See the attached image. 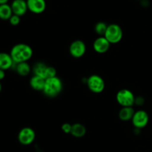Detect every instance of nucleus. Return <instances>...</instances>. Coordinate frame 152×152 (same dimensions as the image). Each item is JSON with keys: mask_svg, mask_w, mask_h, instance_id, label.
Segmentation results:
<instances>
[{"mask_svg": "<svg viewBox=\"0 0 152 152\" xmlns=\"http://www.w3.org/2000/svg\"><path fill=\"white\" fill-rule=\"evenodd\" d=\"M10 54L15 64L28 62L33 56V49L28 45L19 43L12 48Z\"/></svg>", "mask_w": 152, "mask_h": 152, "instance_id": "obj_1", "label": "nucleus"}, {"mask_svg": "<svg viewBox=\"0 0 152 152\" xmlns=\"http://www.w3.org/2000/svg\"><path fill=\"white\" fill-rule=\"evenodd\" d=\"M63 84L62 80L58 77H52L45 80L43 93L48 97H55L62 92Z\"/></svg>", "mask_w": 152, "mask_h": 152, "instance_id": "obj_2", "label": "nucleus"}, {"mask_svg": "<svg viewBox=\"0 0 152 152\" xmlns=\"http://www.w3.org/2000/svg\"><path fill=\"white\" fill-rule=\"evenodd\" d=\"M123 36V33L121 27L117 24H111L108 25L104 37L111 44H117L121 41Z\"/></svg>", "mask_w": 152, "mask_h": 152, "instance_id": "obj_3", "label": "nucleus"}, {"mask_svg": "<svg viewBox=\"0 0 152 152\" xmlns=\"http://www.w3.org/2000/svg\"><path fill=\"white\" fill-rule=\"evenodd\" d=\"M135 96L129 89H122L119 91L116 96L117 102L122 107H132L134 105Z\"/></svg>", "mask_w": 152, "mask_h": 152, "instance_id": "obj_4", "label": "nucleus"}, {"mask_svg": "<svg viewBox=\"0 0 152 152\" xmlns=\"http://www.w3.org/2000/svg\"><path fill=\"white\" fill-rule=\"evenodd\" d=\"M86 83L89 90L95 94H99L102 92L105 87V83L103 79L100 76L96 74L90 76L88 78Z\"/></svg>", "mask_w": 152, "mask_h": 152, "instance_id": "obj_5", "label": "nucleus"}, {"mask_svg": "<svg viewBox=\"0 0 152 152\" xmlns=\"http://www.w3.org/2000/svg\"><path fill=\"white\" fill-rule=\"evenodd\" d=\"M132 124L137 129H142L148 125L149 121V116L144 110L135 111L132 120Z\"/></svg>", "mask_w": 152, "mask_h": 152, "instance_id": "obj_6", "label": "nucleus"}, {"mask_svg": "<svg viewBox=\"0 0 152 152\" xmlns=\"http://www.w3.org/2000/svg\"><path fill=\"white\" fill-rule=\"evenodd\" d=\"M36 138V133L33 129L25 127L19 131L18 134V140L22 145H28L33 143Z\"/></svg>", "mask_w": 152, "mask_h": 152, "instance_id": "obj_7", "label": "nucleus"}, {"mask_svg": "<svg viewBox=\"0 0 152 152\" xmlns=\"http://www.w3.org/2000/svg\"><path fill=\"white\" fill-rule=\"evenodd\" d=\"M69 52L74 58H80L86 52V45L82 40L77 39L73 42L69 47Z\"/></svg>", "mask_w": 152, "mask_h": 152, "instance_id": "obj_8", "label": "nucleus"}, {"mask_svg": "<svg viewBox=\"0 0 152 152\" xmlns=\"http://www.w3.org/2000/svg\"><path fill=\"white\" fill-rule=\"evenodd\" d=\"M28 10L35 14L43 13L46 9L45 0H26Z\"/></svg>", "mask_w": 152, "mask_h": 152, "instance_id": "obj_9", "label": "nucleus"}, {"mask_svg": "<svg viewBox=\"0 0 152 152\" xmlns=\"http://www.w3.org/2000/svg\"><path fill=\"white\" fill-rule=\"evenodd\" d=\"M10 6L13 14L20 17L24 16L28 10L26 0H13Z\"/></svg>", "mask_w": 152, "mask_h": 152, "instance_id": "obj_10", "label": "nucleus"}, {"mask_svg": "<svg viewBox=\"0 0 152 152\" xmlns=\"http://www.w3.org/2000/svg\"><path fill=\"white\" fill-rule=\"evenodd\" d=\"M111 43L105 37H99L94 40L93 44L94 50L98 53H105L109 49Z\"/></svg>", "mask_w": 152, "mask_h": 152, "instance_id": "obj_11", "label": "nucleus"}, {"mask_svg": "<svg viewBox=\"0 0 152 152\" xmlns=\"http://www.w3.org/2000/svg\"><path fill=\"white\" fill-rule=\"evenodd\" d=\"M14 64L10 53H4V52L0 53V69L6 71L10 69Z\"/></svg>", "mask_w": 152, "mask_h": 152, "instance_id": "obj_12", "label": "nucleus"}, {"mask_svg": "<svg viewBox=\"0 0 152 152\" xmlns=\"http://www.w3.org/2000/svg\"><path fill=\"white\" fill-rule=\"evenodd\" d=\"M45 84V79L39 76L34 75L30 80V86L34 90L42 91Z\"/></svg>", "mask_w": 152, "mask_h": 152, "instance_id": "obj_13", "label": "nucleus"}, {"mask_svg": "<svg viewBox=\"0 0 152 152\" xmlns=\"http://www.w3.org/2000/svg\"><path fill=\"white\" fill-rule=\"evenodd\" d=\"M135 111L132 107H123L119 112V118L123 121L132 120Z\"/></svg>", "mask_w": 152, "mask_h": 152, "instance_id": "obj_14", "label": "nucleus"}, {"mask_svg": "<svg viewBox=\"0 0 152 152\" xmlns=\"http://www.w3.org/2000/svg\"><path fill=\"white\" fill-rule=\"evenodd\" d=\"M71 134L74 137L81 138L86 135V129L84 125L81 124V123H75V124L72 125Z\"/></svg>", "mask_w": 152, "mask_h": 152, "instance_id": "obj_15", "label": "nucleus"}, {"mask_svg": "<svg viewBox=\"0 0 152 152\" xmlns=\"http://www.w3.org/2000/svg\"><path fill=\"white\" fill-rule=\"evenodd\" d=\"M16 71L17 74L21 77H26L31 73V68L28 62H20L16 64Z\"/></svg>", "mask_w": 152, "mask_h": 152, "instance_id": "obj_16", "label": "nucleus"}, {"mask_svg": "<svg viewBox=\"0 0 152 152\" xmlns=\"http://www.w3.org/2000/svg\"><path fill=\"white\" fill-rule=\"evenodd\" d=\"M13 14L11 6L8 4L0 5V19L2 20H9Z\"/></svg>", "mask_w": 152, "mask_h": 152, "instance_id": "obj_17", "label": "nucleus"}, {"mask_svg": "<svg viewBox=\"0 0 152 152\" xmlns=\"http://www.w3.org/2000/svg\"><path fill=\"white\" fill-rule=\"evenodd\" d=\"M48 66V65H47L45 63L42 62H37L36 64H34V65L32 68L33 73H34V75L39 76V77L44 78L46 68H47Z\"/></svg>", "mask_w": 152, "mask_h": 152, "instance_id": "obj_18", "label": "nucleus"}, {"mask_svg": "<svg viewBox=\"0 0 152 152\" xmlns=\"http://www.w3.org/2000/svg\"><path fill=\"white\" fill-rule=\"evenodd\" d=\"M108 25L104 22H99L95 25L94 31L96 34L99 35V37H104L106 32Z\"/></svg>", "mask_w": 152, "mask_h": 152, "instance_id": "obj_19", "label": "nucleus"}, {"mask_svg": "<svg viewBox=\"0 0 152 152\" xmlns=\"http://www.w3.org/2000/svg\"><path fill=\"white\" fill-rule=\"evenodd\" d=\"M56 77V71L53 67L52 66H48L46 68L44 78L45 80L49 78H52V77Z\"/></svg>", "mask_w": 152, "mask_h": 152, "instance_id": "obj_20", "label": "nucleus"}, {"mask_svg": "<svg viewBox=\"0 0 152 152\" xmlns=\"http://www.w3.org/2000/svg\"><path fill=\"white\" fill-rule=\"evenodd\" d=\"M20 16H17V15L13 14L11 17L9 19V22H10V24L11 25H13V26H16V25H18L19 23H20Z\"/></svg>", "mask_w": 152, "mask_h": 152, "instance_id": "obj_21", "label": "nucleus"}, {"mask_svg": "<svg viewBox=\"0 0 152 152\" xmlns=\"http://www.w3.org/2000/svg\"><path fill=\"white\" fill-rule=\"evenodd\" d=\"M62 131L65 134H71V129H72V125H71L70 123H64L62 126Z\"/></svg>", "mask_w": 152, "mask_h": 152, "instance_id": "obj_22", "label": "nucleus"}, {"mask_svg": "<svg viewBox=\"0 0 152 152\" xmlns=\"http://www.w3.org/2000/svg\"><path fill=\"white\" fill-rule=\"evenodd\" d=\"M144 102H145V100H144V99L142 96H137V97L135 98L134 104L137 105H141L144 103Z\"/></svg>", "mask_w": 152, "mask_h": 152, "instance_id": "obj_23", "label": "nucleus"}, {"mask_svg": "<svg viewBox=\"0 0 152 152\" xmlns=\"http://www.w3.org/2000/svg\"><path fill=\"white\" fill-rule=\"evenodd\" d=\"M4 77H5V72L3 70L0 69V81L1 80H3L4 78Z\"/></svg>", "mask_w": 152, "mask_h": 152, "instance_id": "obj_24", "label": "nucleus"}, {"mask_svg": "<svg viewBox=\"0 0 152 152\" xmlns=\"http://www.w3.org/2000/svg\"><path fill=\"white\" fill-rule=\"evenodd\" d=\"M9 1V0H0V5L1 4H7V2Z\"/></svg>", "mask_w": 152, "mask_h": 152, "instance_id": "obj_25", "label": "nucleus"}, {"mask_svg": "<svg viewBox=\"0 0 152 152\" xmlns=\"http://www.w3.org/2000/svg\"><path fill=\"white\" fill-rule=\"evenodd\" d=\"M1 89H2V86H1V82H0V93H1Z\"/></svg>", "mask_w": 152, "mask_h": 152, "instance_id": "obj_26", "label": "nucleus"}, {"mask_svg": "<svg viewBox=\"0 0 152 152\" xmlns=\"http://www.w3.org/2000/svg\"><path fill=\"white\" fill-rule=\"evenodd\" d=\"M138 1H140V0H138Z\"/></svg>", "mask_w": 152, "mask_h": 152, "instance_id": "obj_27", "label": "nucleus"}]
</instances>
